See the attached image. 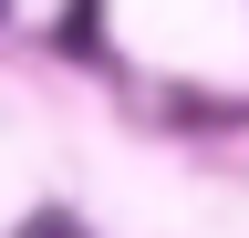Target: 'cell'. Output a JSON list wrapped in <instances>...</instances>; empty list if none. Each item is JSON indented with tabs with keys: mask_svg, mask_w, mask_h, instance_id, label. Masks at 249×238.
I'll return each instance as SVG.
<instances>
[{
	"mask_svg": "<svg viewBox=\"0 0 249 238\" xmlns=\"http://www.w3.org/2000/svg\"><path fill=\"white\" fill-rule=\"evenodd\" d=\"M62 42H73V52H104V0H73V21H62Z\"/></svg>",
	"mask_w": 249,
	"mask_h": 238,
	"instance_id": "6da1fadb",
	"label": "cell"
},
{
	"mask_svg": "<svg viewBox=\"0 0 249 238\" xmlns=\"http://www.w3.org/2000/svg\"><path fill=\"white\" fill-rule=\"evenodd\" d=\"M11 238H93V228H83V218H73V207H42V218H21V228H11Z\"/></svg>",
	"mask_w": 249,
	"mask_h": 238,
	"instance_id": "7a4b0ae2",
	"label": "cell"
},
{
	"mask_svg": "<svg viewBox=\"0 0 249 238\" xmlns=\"http://www.w3.org/2000/svg\"><path fill=\"white\" fill-rule=\"evenodd\" d=\"M0 11H11V0H0Z\"/></svg>",
	"mask_w": 249,
	"mask_h": 238,
	"instance_id": "3957f363",
	"label": "cell"
}]
</instances>
